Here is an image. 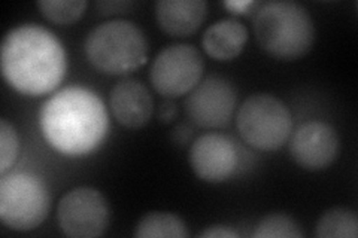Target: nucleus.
<instances>
[{
  "mask_svg": "<svg viewBox=\"0 0 358 238\" xmlns=\"http://www.w3.org/2000/svg\"><path fill=\"white\" fill-rule=\"evenodd\" d=\"M43 139L57 152L81 156L93 152L106 137L109 115L105 103L84 87H66L41 107Z\"/></svg>",
  "mask_w": 358,
  "mask_h": 238,
  "instance_id": "nucleus-1",
  "label": "nucleus"
},
{
  "mask_svg": "<svg viewBox=\"0 0 358 238\" xmlns=\"http://www.w3.org/2000/svg\"><path fill=\"white\" fill-rule=\"evenodd\" d=\"M67 57L52 31L38 24L10 29L2 42V73L6 82L26 96L54 91L66 76Z\"/></svg>",
  "mask_w": 358,
  "mask_h": 238,
  "instance_id": "nucleus-2",
  "label": "nucleus"
},
{
  "mask_svg": "<svg viewBox=\"0 0 358 238\" xmlns=\"http://www.w3.org/2000/svg\"><path fill=\"white\" fill-rule=\"evenodd\" d=\"M254 33L260 47L279 60H296L312 48L315 26L296 2H267L257 9Z\"/></svg>",
  "mask_w": 358,
  "mask_h": 238,
  "instance_id": "nucleus-3",
  "label": "nucleus"
},
{
  "mask_svg": "<svg viewBox=\"0 0 358 238\" xmlns=\"http://www.w3.org/2000/svg\"><path fill=\"white\" fill-rule=\"evenodd\" d=\"M84 50L88 61L108 75H124L148 59L150 45L145 33L131 21L112 20L87 35Z\"/></svg>",
  "mask_w": 358,
  "mask_h": 238,
  "instance_id": "nucleus-4",
  "label": "nucleus"
},
{
  "mask_svg": "<svg viewBox=\"0 0 358 238\" xmlns=\"http://www.w3.org/2000/svg\"><path fill=\"white\" fill-rule=\"evenodd\" d=\"M50 202L48 186L36 174H2L0 219L8 228L15 231L35 230L47 218Z\"/></svg>",
  "mask_w": 358,
  "mask_h": 238,
  "instance_id": "nucleus-5",
  "label": "nucleus"
},
{
  "mask_svg": "<svg viewBox=\"0 0 358 238\" xmlns=\"http://www.w3.org/2000/svg\"><path fill=\"white\" fill-rule=\"evenodd\" d=\"M293 118L288 106L272 94L246 98L238 113L241 137L260 151H276L288 140Z\"/></svg>",
  "mask_w": 358,
  "mask_h": 238,
  "instance_id": "nucleus-6",
  "label": "nucleus"
},
{
  "mask_svg": "<svg viewBox=\"0 0 358 238\" xmlns=\"http://www.w3.org/2000/svg\"><path fill=\"white\" fill-rule=\"evenodd\" d=\"M205 63L193 45L176 43L162 50L154 59L150 79L159 94L175 98L184 96L200 82Z\"/></svg>",
  "mask_w": 358,
  "mask_h": 238,
  "instance_id": "nucleus-7",
  "label": "nucleus"
},
{
  "mask_svg": "<svg viewBox=\"0 0 358 238\" xmlns=\"http://www.w3.org/2000/svg\"><path fill=\"white\" fill-rule=\"evenodd\" d=\"M57 219L67 237L92 238L105 232L109 223V206L100 191L80 186L66 192L59 202Z\"/></svg>",
  "mask_w": 358,
  "mask_h": 238,
  "instance_id": "nucleus-8",
  "label": "nucleus"
},
{
  "mask_svg": "<svg viewBox=\"0 0 358 238\" xmlns=\"http://www.w3.org/2000/svg\"><path fill=\"white\" fill-rule=\"evenodd\" d=\"M236 106V91L221 76H208L185 98V112L200 128L227 126Z\"/></svg>",
  "mask_w": 358,
  "mask_h": 238,
  "instance_id": "nucleus-9",
  "label": "nucleus"
},
{
  "mask_svg": "<svg viewBox=\"0 0 358 238\" xmlns=\"http://www.w3.org/2000/svg\"><path fill=\"white\" fill-rule=\"evenodd\" d=\"M339 147L338 131L322 121L301 124L289 140V154L293 160L312 172L327 168L338 158Z\"/></svg>",
  "mask_w": 358,
  "mask_h": 238,
  "instance_id": "nucleus-10",
  "label": "nucleus"
},
{
  "mask_svg": "<svg viewBox=\"0 0 358 238\" xmlns=\"http://www.w3.org/2000/svg\"><path fill=\"white\" fill-rule=\"evenodd\" d=\"M189 164H192L194 173L205 182H224L236 170V146L224 134H203L192 144Z\"/></svg>",
  "mask_w": 358,
  "mask_h": 238,
  "instance_id": "nucleus-11",
  "label": "nucleus"
},
{
  "mask_svg": "<svg viewBox=\"0 0 358 238\" xmlns=\"http://www.w3.org/2000/svg\"><path fill=\"white\" fill-rule=\"evenodd\" d=\"M109 106L115 119L127 128H141L147 124L154 112V101L138 79H122L109 96Z\"/></svg>",
  "mask_w": 358,
  "mask_h": 238,
  "instance_id": "nucleus-12",
  "label": "nucleus"
},
{
  "mask_svg": "<svg viewBox=\"0 0 358 238\" xmlns=\"http://www.w3.org/2000/svg\"><path fill=\"white\" fill-rule=\"evenodd\" d=\"M208 15L203 0H160L155 5V17L160 27L172 36H188L194 33Z\"/></svg>",
  "mask_w": 358,
  "mask_h": 238,
  "instance_id": "nucleus-13",
  "label": "nucleus"
},
{
  "mask_svg": "<svg viewBox=\"0 0 358 238\" xmlns=\"http://www.w3.org/2000/svg\"><path fill=\"white\" fill-rule=\"evenodd\" d=\"M248 40V29L234 18H224L210 24L201 38L203 50L212 59L227 61L238 57Z\"/></svg>",
  "mask_w": 358,
  "mask_h": 238,
  "instance_id": "nucleus-14",
  "label": "nucleus"
},
{
  "mask_svg": "<svg viewBox=\"0 0 358 238\" xmlns=\"http://www.w3.org/2000/svg\"><path fill=\"white\" fill-rule=\"evenodd\" d=\"M134 237L151 238V237H172L185 238L188 230L185 222L169 211H151L141 218L136 225Z\"/></svg>",
  "mask_w": 358,
  "mask_h": 238,
  "instance_id": "nucleus-15",
  "label": "nucleus"
},
{
  "mask_svg": "<svg viewBox=\"0 0 358 238\" xmlns=\"http://www.w3.org/2000/svg\"><path fill=\"white\" fill-rule=\"evenodd\" d=\"M317 235L321 238H355L358 235L357 214L345 207H333L318 219Z\"/></svg>",
  "mask_w": 358,
  "mask_h": 238,
  "instance_id": "nucleus-16",
  "label": "nucleus"
},
{
  "mask_svg": "<svg viewBox=\"0 0 358 238\" xmlns=\"http://www.w3.org/2000/svg\"><path fill=\"white\" fill-rule=\"evenodd\" d=\"M255 238H300L303 237V231L300 230V225L288 214L272 213L264 216L255 226L252 234Z\"/></svg>",
  "mask_w": 358,
  "mask_h": 238,
  "instance_id": "nucleus-17",
  "label": "nucleus"
},
{
  "mask_svg": "<svg viewBox=\"0 0 358 238\" xmlns=\"http://www.w3.org/2000/svg\"><path fill=\"white\" fill-rule=\"evenodd\" d=\"M38 6L42 15L55 24H71L83 17L87 2L85 0H42Z\"/></svg>",
  "mask_w": 358,
  "mask_h": 238,
  "instance_id": "nucleus-18",
  "label": "nucleus"
},
{
  "mask_svg": "<svg viewBox=\"0 0 358 238\" xmlns=\"http://www.w3.org/2000/svg\"><path fill=\"white\" fill-rule=\"evenodd\" d=\"M20 149L18 133L13 124L0 119V173L6 174L14 165Z\"/></svg>",
  "mask_w": 358,
  "mask_h": 238,
  "instance_id": "nucleus-19",
  "label": "nucleus"
},
{
  "mask_svg": "<svg viewBox=\"0 0 358 238\" xmlns=\"http://www.w3.org/2000/svg\"><path fill=\"white\" fill-rule=\"evenodd\" d=\"M199 237H209V238H236L239 237L236 232L231 231L227 226L222 225H215V226H209L208 230L201 231Z\"/></svg>",
  "mask_w": 358,
  "mask_h": 238,
  "instance_id": "nucleus-20",
  "label": "nucleus"
},
{
  "mask_svg": "<svg viewBox=\"0 0 358 238\" xmlns=\"http://www.w3.org/2000/svg\"><path fill=\"white\" fill-rule=\"evenodd\" d=\"M131 6L130 2H99L97 8L102 14H122Z\"/></svg>",
  "mask_w": 358,
  "mask_h": 238,
  "instance_id": "nucleus-21",
  "label": "nucleus"
},
{
  "mask_svg": "<svg viewBox=\"0 0 358 238\" xmlns=\"http://www.w3.org/2000/svg\"><path fill=\"white\" fill-rule=\"evenodd\" d=\"M193 135V131L192 128H189L188 126H185V124H181V126H178L173 133H172V139L176 144H187L189 142V139H192Z\"/></svg>",
  "mask_w": 358,
  "mask_h": 238,
  "instance_id": "nucleus-22",
  "label": "nucleus"
},
{
  "mask_svg": "<svg viewBox=\"0 0 358 238\" xmlns=\"http://www.w3.org/2000/svg\"><path fill=\"white\" fill-rule=\"evenodd\" d=\"M176 117V105L172 101H164L159 109V119L164 124L171 122Z\"/></svg>",
  "mask_w": 358,
  "mask_h": 238,
  "instance_id": "nucleus-23",
  "label": "nucleus"
},
{
  "mask_svg": "<svg viewBox=\"0 0 358 238\" xmlns=\"http://www.w3.org/2000/svg\"><path fill=\"white\" fill-rule=\"evenodd\" d=\"M224 6L229 8L233 14H246L248 9L255 6V2L252 0H243V2H226Z\"/></svg>",
  "mask_w": 358,
  "mask_h": 238,
  "instance_id": "nucleus-24",
  "label": "nucleus"
}]
</instances>
